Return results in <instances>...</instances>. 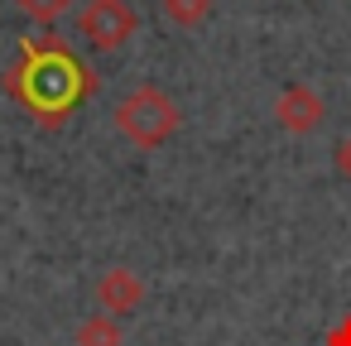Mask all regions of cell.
I'll list each match as a JSON object with an SVG mask.
<instances>
[{
    "label": "cell",
    "instance_id": "1",
    "mask_svg": "<svg viewBox=\"0 0 351 346\" xmlns=\"http://www.w3.org/2000/svg\"><path fill=\"white\" fill-rule=\"evenodd\" d=\"M0 87L34 116V125L63 130L68 116L82 101L97 97L101 77H97L92 63H82L68 49V39H58V34H25L20 39V63L0 77Z\"/></svg>",
    "mask_w": 351,
    "mask_h": 346
},
{
    "label": "cell",
    "instance_id": "2",
    "mask_svg": "<svg viewBox=\"0 0 351 346\" xmlns=\"http://www.w3.org/2000/svg\"><path fill=\"white\" fill-rule=\"evenodd\" d=\"M178 125H183V111H178V101L169 97V92H159V87H135L121 106H116V130L135 145V149H159L164 140H173L178 135Z\"/></svg>",
    "mask_w": 351,
    "mask_h": 346
},
{
    "label": "cell",
    "instance_id": "3",
    "mask_svg": "<svg viewBox=\"0 0 351 346\" xmlns=\"http://www.w3.org/2000/svg\"><path fill=\"white\" fill-rule=\"evenodd\" d=\"M77 34H82L87 49L111 53L125 39L140 34V10L130 5V0H87L82 15H77Z\"/></svg>",
    "mask_w": 351,
    "mask_h": 346
},
{
    "label": "cell",
    "instance_id": "4",
    "mask_svg": "<svg viewBox=\"0 0 351 346\" xmlns=\"http://www.w3.org/2000/svg\"><path fill=\"white\" fill-rule=\"evenodd\" d=\"M322 116H327V106H322V97H317L308 82H289V87L279 92V101H274V121H279L289 135H308V130H317Z\"/></svg>",
    "mask_w": 351,
    "mask_h": 346
},
{
    "label": "cell",
    "instance_id": "5",
    "mask_svg": "<svg viewBox=\"0 0 351 346\" xmlns=\"http://www.w3.org/2000/svg\"><path fill=\"white\" fill-rule=\"evenodd\" d=\"M97 303H101V312L125 317V312H135V308L145 303V279H140L135 269L116 264V269L101 274V284H97Z\"/></svg>",
    "mask_w": 351,
    "mask_h": 346
},
{
    "label": "cell",
    "instance_id": "6",
    "mask_svg": "<svg viewBox=\"0 0 351 346\" xmlns=\"http://www.w3.org/2000/svg\"><path fill=\"white\" fill-rule=\"evenodd\" d=\"M73 341H77V346H121V322H116L111 312H92V317L77 322Z\"/></svg>",
    "mask_w": 351,
    "mask_h": 346
},
{
    "label": "cell",
    "instance_id": "7",
    "mask_svg": "<svg viewBox=\"0 0 351 346\" xmlns=\"http://www.w3.org/2000/svg\"><path fill=\"white\" fill-rule=\"evenodd\" d=\"M164 15L178 25V29H193L212 15V0H164Z\"/></svg>",
    "mask_w": 351,
    "mask_h": 346
},
{
    "label": "cell",
    "instance_id": "8",
    "mask_svg": "<svg viewBox=\"0 0 351 346\" xmlns=\"http://www.w3.org/2000/svg\"><path fill=\"white\" fill-rule=\"evenodd\" d=\"M68 5H73V0H20V10L34 15V20H44V25H53L58 15H68Z\"/></svg>",
    "mask_w": 351,
    "mask_h": 346
},
{
    "label": "cell",
    "instance_id": "9",
    "mask_svg": "<svg viewBox=\"0 0 351 346\" xmlns=\"http://www.w3.org/2000/svg\"><path fill=\"white\" fill-rule=\"evenodd\" d=\"M332 159H337V173L351 183V135H341L337 140V149H332Z\"/></svg>",
    "mask_w": 351,
    "mask_h": 346
},
{
    "label": "cell",
    "instance_id": "10",
    "mask_svg": "<svg viewBox=\"0 0 351 346\" xmlns=\"http://www.w3.org/2000/svg\"><path fill=\"white\" fill-rule=\"evenodd\" d=\"M327 346H351V312H346V317L327 332Z\"/></svg>",
    "mask_w": 351,
    "mask_h": 346
}]
</instances>
